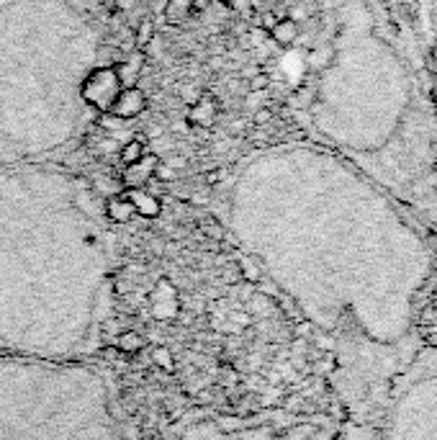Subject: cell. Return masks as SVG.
I'll return each mask as SVG.
<instances>
[{
	"label": "cell",
	"mask_w": 437,
	"mask_h": 440,
	"mask_svg": "<svg viewBox=\"0 0 437 440\" xmlns=\"http://www.w3.org/2000/svg\"><path fill=\"white\" fill-rule=\"evenodd\" d=\"M227 3H232V0H227Z\"/></svg>",
	"instance_id": "cell-19"
},
{
	"label": "cell",
	"mask_w": 437,
	"mask_h": 440,
	"mask_svg": "<svg viewBox=\"0 0 437 440\" xmlns=\"http://www.w3.org/2000/svg\"><path fill=\"white\" fill-rule=\"evenodd\" d=\"M106 214H108L111 222L124 224V222H129V219L134 217L136 211H134V206H131V201L124 196V191H122V193H114V196L106 201Z\"/></svg>",
	"instance_id": "cell-9"
},
{
	"label": "cell",
	"mask_w": 437,
	"mask_h": 440,
	"mask_svg": "<svg viewBox=\"0 0 437 440\" xmlns=\"http://www.w3.org/2000/svg\"><path fill=\"white\" fill-rule=\"evenodd\" d=\"M155 34H157V26H155V21L152 18H141L139 21V26H136V31H134V47L136 49H144L155 41Z\"/></svg>",
	"instance_id": "cell-12"
},
{
	"label": "cell",
	"mask_w": 437,
	"mask_h": 440,
	"mask_svg": "<svg viewBox=\"0 0 437 440\" xmlns=\"http://www.w3.org/2000/svg\"><path fill=\"white\" fill-rule=\"evenodd\" d=\"M157 165H160V157L155 152H144V155L136 160V163L126 165L122 173V191L126 188H144V186L155 178Z\"/></svg>",
	"instance_id": "cell-3"
},
{
	"label": "cell",
	"mask_w": 437,
	"mask_h": 440,
	"mask_svg": "<svg viewBox=\"0 0 437 440\" xmlns=\"http://www.w3.org/2000/svg\"><path fill=\"white\" fill-rule=\"evenodd\" d=\"M270 36H273V41L276 44H281V47H288V44H293L298 36V23L293 18H283L278 21V23H273L270 26Z\"/></svg>",
	"instance_id": "cell-10"
},
{
	"label": "cell",
	"mask_w": 437,
	"mask_h": 440,
	"mask_svg": "<svg viewBox=\"0 0 437 440\" xmlns=\"http://www.w3.org/2000/svg\"><path fill=\"white\" fill-rule=\"evenodd\" d=\"M165 165H168V168H173V170H183V168H188V157H183V155H168Z\"/></svg>",
	"instance_id": "cell-15"
},
{
	"label": "cell",
	"mask_w": 437,
	"mask_h": 440,
	"mask_svg": "<svg viewBox=\"0 0 437 440\" xmlns=\"http://www.w3.org/2000/svg\"><path fill=\"white\" fill-rule=\"evenodd\" d=\"M144 109H147V93L139 85H134V88H122V93L116 95V101L108 114L119 116L124 122H131V119L144 114Z\"/></svg>",
	"instance_id": "cell-4"
},
{
	"label": "cell",
	"mask_w": 437,
	"mask_h": 440,
	"mask_svg": "<svg viewBox=\"0 0 437 440\" xmlns=\"http://www.w3.org/2000/svg\"><path fill=\"white\" fill-rule=\"evenodd\" d=\"M268 75H255V77H252V80H249V93H260V90H265L268 88Z\"/></svg>",
	"instance_id": "cell-14"
},
{
	"label": "cell",
	"mask_w": 437,
	"mask_h": 440,
	"mask_svg": "<svg viewBox=\"0 0 437 440\" xmlns=\"http://www.w3.org/2000/svg\"><path fill=\"white\" fill-rule=\"evenodd\" d=\"M193 3L190 0H168L165 3V11H162V18L168 26H183L185 21L193 16Z\"/></svg>",
	"instance_id": "cell-8"
},
{
	"label": "cell",
	"mask_w": 437,
	"mask_h": 440,
	"mask_svg": "<svg viewBox=\"0 0 437 440\" xmlns=\"http://www.w3.org/2000/svg\"><path fill=\"white\" fill-rule=\"evenodd\" d=\"M119 93H122V82H119V75L114 68H95L93 73L85 75V80L80 85L82 101L101 114L111 111Z\"/></svg>",
	"instance_id": "cell-2"
},
{
	"label": "cell",
	"mask_w": 437,
	"mask_h": 440,
	"mask_svg": "<svg viewBox=\"0 0 437 440\" xmlns=\"http://www.w3.org/2000/svg\"><path fill=\"white\" fill-rule=\"evenodd\" d=\"M224 178V170H214V173H206V183L209 186H216L219 181Z\"/></svg>",
	"instance_id": "cell-17"
},
{
	"label": "cell",
	"mask_w": 437,
	"mask_h": 440,
	"mask_svg": "<svg viewBox=\"0 0 437 440\" xmlns=\"http://www.w3.org/2000/svg\"><path fill=\"white\" fill-rule=\"evenodd\" d=\"M124 196L131 201V206H134V211L139 217H147V219L160 217V211H162L160 201H157L147 188H126L124 191Z\"/></svg>",
	"instance_id": "cell-7"
},
{
	"label": "cell",
	"mask_w": 437,
	"mask_h": 440,
	"mask_svg": "<svg viewBox=\"0 0 437 440\" xmlns=\"http://www.w3.org/2000/svg\"><path fill=\"white\" fill-rule=\"evenodd\" d=\"M219 114H222L219 101H216L214 95L203 93L201 98L193 103V106H188L185 119H188V124L190 127H195V129H211L216 122H219Z\"/></svg>",
	"instance_id": "cell-5"
},
{
	"label": "cell",
	"mask_w": 437,
	"mask_h": 440,
	"mask_svg": "<svg viewBox=\"0 0 437 440\" xmlns=\"http://www.w3.org/2000/svg\"><path fill=\"white\" fill-rule=\"evenodd\" d=\"M0 440H122L108 394L70 360L0 358Z\"/></svg>",
	"instance_id": "cell-1"
},
{
	"label": "cell",
	"mask_w": 437,
	"mask_h": 440,
	"mask_svg": "<svg viewBox=\"0 0 437 440\" xmlns=\"http://www.w3.org/2000/svg\"><path fill=\"white\" fill-rule=\"evenodd\" d=\"M147 57L141 49H134L131 55H124L116 65V75H119V82H122V88H134L136 82H139L141 73H144V65H147Z\"/></svg>",
	"instance_id": "cell-6"
},
{
	"label": "cell",
	"mask_w": 437,
	"mask_h": 440,
	"mask_svg": "<svg viewBox=\"0 0 437 440\" xmlns=\"http://www.w3.org/2000/svg\"><path fill=\"white\" fill-rule=\"evenodd\" d=\"M190 3H193L195 11H203V8H209L211 3H214V0H190Z\"/></svg>",
	"instance_id": "cell-18"
},
{
	"label": "cell",
	"mask_w": 437,
	"mask_h": 440,
	"mask_svg": "<svg viewBox=\"0 0 437 440\" xmlns=\"http://www.w3.org/2000/svg\"><path fill=\"white\" fill-rule=\"evenodd\" d=\"M206 93V90H201V88H195V85H185V88L180 90V98H183V103H188V106H193L201 95Z\"/></svg>",
	"instance_id": "cell-13"
},
{
	"label": "cell",
	"mask_w": 437,
	"mask_h": 440,
	"mask_svg": "<svg viewBox=\"0 0 437 440\" xmlns=\"http://www.w3.org/2000/svg\"><path fill=\"white\" fill-rule=\"evenodd\" d=\"M144 152H147V144L141 142L139 136H134V139H126V142L119 147V163L126 168V165L136 163V160H139Z\"/></svg>",
	"instance_id": "cell-11"
},
{
	"label": "cell",
	"mask_w": 437,
	"mask_h": 440,
	"mask_svg": "<svg viewBox=\"0 0 437 440\" xmlns=\"http://www.w3.org/2000/svg\"><path fill=\"white\" fill-rule=\"evenodd\" d=\"M252 122H255V127H265L268 122H273V111H270V109H260L255 114V119H252Z\"/></svg>",
	"instance_id": "cell-16"
}]
</instances>
